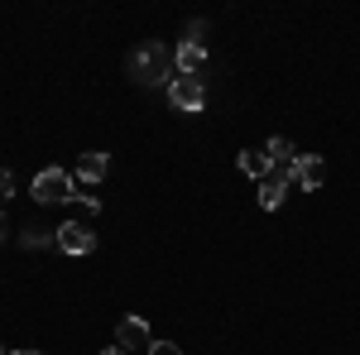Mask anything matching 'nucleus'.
Listing matches in <instances>:
<instances>
[{
    "label": "nucleus",
    "mask_w": 360,
    "mask_h": 355,
    "mask_svg": "<svg viewBox=\"0 0 360 355\" xmlns=\"http://www.w3.org/2000/svg\"><path fill=\"white\" fill-rule=\"evenodd\" d=\"M168 49L164 44H144L139 53H130V77H139V82H164L168 77Z\"/></svg>",
    "instance_id": "nucleus-1"
},
{
    "label": "nucleus",
    "mask_w": 360,
    "mask_h": 355,
    "mask_svg": "<svg viewBox=\"0 0 360 355\" xmlns=\"http://www.w3.org/2000/svg\"><path fill=\"white\" fill-rule=\"evenodd\" d=\"M77 188H72V173H63V168H44L39 178H34V202H72Z\"/></svg>",
    "instance_id": "nucleus-2"
},
{
    "label": "nucleus",
    "mask_w": 360,
    "mask_h": 355,
    "mask_svg": "<svg viewBox=\"0 0 360 355\" xmlns=\"http://www.w3.org/2000/svg\"><path fill=\"white\" fill-rule=\"evenodd\" d=\"M168 101L178 110H202L207 106V86H202V77H173L168 82Z\"/></svg>",
    "instance_id": "nucleus-3"
},
{
    "label": "nucleus",
    "mask_w": 360,
    "mask_h": 355,
    "mask_svg": "<svg viewBox=\"0 0 360 355\" xmlns=\"http://www.w3.org/2000/svg\"><path fill=\"white\" fill-rule=\"evenodd\" d=\"M53 240H58V250H68V254H91V250H96V235L86 231L82 221H63Z\"/></svg>",
    "instance_id": "nucleus-4"
},
{
    "label": "nucleus",
    "mask_w": 360,
    "mask_h": 355,
    "mask_svg": "<svg viewBox=\"0 0 360 355\" xmlns=\"http://www.w3.org/2000/svg\"><path fill=\"white\" fill-rule=\"evenodd\" d=\"M115 341H120V351H135V346H154V336H149V322H144V317H125V322L115 327Z\"/></svg>",
    "instance_id": "nucleus-5"
},
{
    "label": "nucleus",
    "mask_w": 360,
    "mask_h": 355,
    "mask_svg": "<svg viewBox=\"0 0 360 355\" xmlns=\"http://www.w3.org/2000/svg\"><path fill=\"white\" fill-rule=\"evenodd\" d=\"M173 67H178V77H197L202 67H207V44H183L178 53H173Z\"/></svg>",
    "instance_id": "nucleus-6"
},
{
    "label": "nucleus",
    "mask_w": 360,
    "mask_h": 355,
    "mask_svg": "<svg viewBox=\"0 0 360 355\" xmlns=\"http://www.w3.org/2000/svg\"><path fill=\"white\" fill-rule=\"evenodd\" d=\"M322 178H327V168L317 154H298V164H293V183L298 188H322Z\"/></svg>",
    "instance_id": "nucleus-7"
},
{
    "label": "nucleus",
    "mask_w": 360,
    "mask_h": 355,
    "mask_svg": "<svg viewBox=\"0 0 360 355\" xmlns=\"http://www.w3.org/2000/svg\"><path fill=\"white\" fill-rule=\"evenodd\" d=\"M236 168L245 173V178H274V164H269V154L264 149H245V154H236Z\"/></svg>",
    "instance_id": "nucleus-8"
},
{
    "label": "nucleus",
    "mask_w": 360,
    "mask_h": 355,
    "mask_svg": "<svg viewBox=\"0 0 360 355\" xmlns=\"http://www.w3.org/2000/svg\"><path fill=\"white\" fill-rule=\"evenodd\" d=\"M106 173H111V159H106V154H96V149L77 159V178H82V183H101Z\"/></svg>",
    "instance_id": "nucleus-9"
},
{
    "label": "nucleus",
    "mask_w": 360,
    "mask_h": 355,
    "mask_svg": "<svg viewBox=\"0 0 360 355\" xmlns=\"http://www.w3.org/2000/svg\"><path fill=\"white\" fill-rule=\"evenodd\" d=\"M283 188H288L283 178H264V183H259V207H264V212L283 207Z\"/></svg>",
    "instance_id": "nucleus-10"
},
{
    "label": "nucleus",
    "mask_w": 360,
    "mask_h": 355,
    "mask_svg": "<svg viewBox=\"0 0 360 355\" xmlns=\"http://www.w3.org/2000/svg\"><path fill=\"white\" fill-rule=\"evenodd\" d=\"M72 207H77L82 217H96V212H101V202H96V197H82V192L72 197Z\"/></svg>",
    "instance_id": "nucleus-11"
},
{
    "label": "nucleus",
    "mask_w": 360,
    "mask_h": 355,
    "mask_svg": "<svg viewBox=\"0 0 360 355\" xmlns=\"http://www.w3.org/2000/svg\"><path fill=\"white\" fill-rule=\"evenodd\" d=\"M149 355H183V351H178L173 341H154V346H149Z\"/></svg>",
    "instance_id": "nucleus-12"
},
{
    "label": "nucleus",
    "mask_w": 360,
    "mask_h": 355,
    "mask_svg": "<svg viewBox=\"0 0 360 355\" xmlns=\"http://www.w3.org/2000/svg\"><path fill=\"white\" fill-rule=\"evenodd\" d=\"M10 192H15V173H5V168H0V202H5Z\"/></svg>",
    "instance_id": "nucleus-13"
},
{
    "label": "nucleus",
    "mask_w": 360,
    "mask_h": 355,
    "mask_svg": "<svg viewBox=\"0 0 360 355\" xmlns=\"http://www.w3.org/2000/svg\"><path fill=\"white\" fill-rule=\"evenodd\" d=\"M101 355H125V351H120V346H111V351H101Z\"/></svg>",
    "instance_id": "nucleus-14"
},
{
    "label": "nucleus",
    "mask_w": 360,
    "mask_h": 355,
    "mask_svg": "<svg viewBox=\"0 0 360 355\" xmlns=\"http://www.w3.org/2000/svg\"><path fill=\"white\" fill-rule=\"evenodd\" d=\"M10 355H39V351H10Z\"/></svg>",
    "instance_id": "nucleus-15"
},
{
    "label": "nucleus",
    "mask_w": 360,
    "mask_h": 355,
    "mask_svg": "<svg viewBox=\"0 0 360 355\" xmlns=\"http://www.w3.org/2000/svg\"><path fill=\"white\" fill-rule=\"evenodd\" d=\"M0 355H10V351H5V346H0Z\"/></svg>",
    "instance_id": "nucleus-16"
}]
</instances>
